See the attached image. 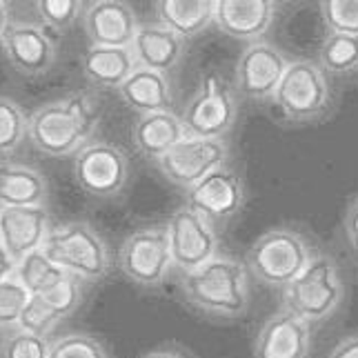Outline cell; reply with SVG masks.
I'll return each instance as SVG.
<instances>
[{
	"mask_svg": "<svg viewBox=\"0 0 358 358\" xmlns=\"http://www.w3.org/2000/svg\"><path fill=\"white\" fill-rule=\"evenodd\" d=\"M101 125V103L87 92H71L45 103L29 116L27 138L45 156H76Z\"/></svg>",
	"mask_w": 358,
	"mask_h": 358,
	"instance_id": "6da1fadb",
	"label": "cell"
},
{
	"mask_svg": "<svg viewBox=\"0 0 358 358\" xmlns=\"http://www.w3.org/2000/svg\"><path fill=\"white\" fill-rule=\"evenodd\" d=\"M178 287L185 303L209 318L236 320L252 305L250 274L245 263L218 254L203 267L180 274Z\"/></svg>",
	"mask_w": 358,
	"mask_h": 358,
	"instance_id": "7a4b0ae2",
	"label": "cell"
},
{
	"mask_svg": "<svg viewBox=\"0 0 358 358\" xmlns=\"http://www.w3.org/2000/svg\"><path fill=\"white\" fill-rule=\"evenodd\" d=\"M348 296L341 263L327 252H314L312 261L287 287L280 289V310L305 320L307 325H323L336 316Z\"/></svg>",
	"mask_w": 358,
	"mask_h": 358,
	"instance_id": "3957f363",
	"label": "cell"
},
{
	"mask_svg": "<svg viewBox=\"0 0 358 358\" xmlns=\"http://www.w3.org/2000/svg\"><path fill=\"white\" fill-rule=\"evenodd\" d=\"M314 247L292 227H274L261 234L245 254V269L261 285L282 289L312 261Z\"/></svg>",
	"mask_w": 358,
	"mask_h": 358,
	"instance_id": "277c9868",
	"label": "cell"
},
{
	"mask_svg": "<svg viewBox=\"0 0 358 358\" xmlns=\"http://www.w3.org/2000/svg\"><path fill=\"white\" fill-rule=\"evenodd\" d=\"M43 252L69 276L96 282L109 274L112 254L105 238L87 220H71L49 229Z\"/></svg>",
	"mask_w": 358,
	"mask_h": 358,
	"instance_id": "5b68a950",
	"label": "cell"
},
{
	"mask_svg": "<svg viewBox=\"0 0 358 358\" xmlns=\"http://www.w3.org/2000/svg\"><path fill=\"white\" fill-rule=\"evenodd\" d=\"M271 103L287 125H312L329 114L334 94L327 73L318 63L310 58H296L289 60Z\"/></svg>",
	"mask_w": 358,
	"mask_h": 358,
	"instance_id": "8992f818",
	"label": "cell"
},
{
	"mask_svg": "<svg viewBox=\"0 0 358 358\" xmlns=\"http://www.w3.org/2000/svg\"><path fill=\"white\" fill-rule=\"evenodd\" d=\"M238 118V94L218 71H207L185 105L180 120L187 136L225 141Z\"/></svg>",
	"mask_w": 358,
	"mask_h": 358,
	"instance_id": "52a82bcc",
	"label": "cell"
},
{
	"mask_svg": "<svg viewBox=\"0 0 358 358\" xmlns=\"http://www.w3.org/2000/svg\"><path fill=\"white\" fill-rule=\"evenodd\" d=\"M118 267L122 276L138 287L156 289L165 285L174 271L165 225L131 231L118 250Z\"/></svg>",
	"mask_w": 358,
	"mask_h": 358,
	"instance_id": "ba28073f",
	"label": "cell"
},
{
	"mask_svg": "<svg viewBox=\"0 0 358 358\" xmlns=\"http://www.w3.org/2000/svg\"><path fill=\"white\" fill-rule=\"evenodd\" d=\"M73 178L92 199H116L127 187L129 158L114 143L92 141L73 156Z\"/></svg>",
	"mask_w": 358,
	"mask_h": 358,
	"instance_id": "9c48e42d",
	"label": "cell"
},
{
	"mask_svg": "<svg viewBox=\"0 0 358 358\" xmlns=\"http://www.w3.org/2000/svg\"><path fill=\"white\" fill-rule=\"evenodd\" d=\"M247 203L245 180L231 165H223L185 192V207L201 214L216 231L229 225Z\"/></svg>",
	"mask_w": 358,
	"mask_h": 358,
	"instance_id": "30bf717a",
	"label": "cell"
},
{
	"mask_svg": "<svg viewBox=\"0 0 358 358\" xmlns=\"http://www.w3.org/2000/svg\"><path fill=\"white\" fill-rule=\"evenodd\" d=\"M154 165L165 176V180L187 192L218 167L229 165V143L185 136Z\"/></svg>",
	"mask_w": 358,
	"mask_h": 358,
	"instance_id": "8fae6325",
	"label": "cell"
},
{
	"mask_svg": "<svg viewBox=\"0 0 358 358\" xmlns=\"http://www.w3.org/2000/svg\"><path fill=\"white\" fill-rule=\"evenodd\" d=\"M165 231L171 263H174V269L180 271V274L203 267L220 254L218 231L189 207L176 209L169 216Z\"/></svg>",
	"mask_w": 358,
	"mask_h": 358,
	"instance_id": "7c38bea8",
	"label": "cell"
},
{
	"mask_svg": "<svg viewBox=\"0 0 358 358\" xmlns=\"http://www.w3.org/2000/svg\"><path fill=\"white\" fill-rule=\"evenodd\" d=\"M289 67V58L267 41L247 45L236 63V94L252 103H271Z\"/></svg>",
	"mask_w": 358,
	"mask_h": 358,
	"instance_id": "4fadbf2b",
	"label": "cell"
},
{
	"mask_svg": "<svg viewBox=\"0 0 358 358\" xmlns=\"http://www.w3.org/2000/svg\"><path fill=\"white\" fill-rule=\"evenodd\" d=\"M0 49L11 69L24 78H41L56 65L58 47L49 31L38 22L14 20L0 41Z\"/></svg>",
	"mask_w": 358,
	"mask_h": 358,
	"instance_id": "5bb4252c",
	"label": "cell"
},
{
	"mask_svg": "<svg viewBox=\"0 0 358 358\" xmlns=\"http://www.w3.org/2000/svg\"><path fill=\"white\" fill-rule=\"evenodd\" d=\"M83 29L92 47H131L141 22L129 3L122 0H94L85 5Z\"/></svg>",
	"mask_w": 358,
	"mask_h": 358,
	"instance_id": "9a60e30c",
	"label": "cell"
},
{
	"mask_svg": "<svg viewBox=\"0 0 358 358\" xmlns=\"http://www.w3.org/2000/svg\"><path fill=\"white\" fill-rule=\"evenodd\" d=\"M312 327L294 314L278 310L258 329L254 358H310Z\"/></svg>",
	"mask_w": 358,
	"mask_h": 358,
	"instance_id": "2e32d148",
	"label": "cell"
},
{
	"mask_svg": "<svg viewBox=\"0 0 358 358\" xmlns=\"http://www.w3.org/2000/svg\"><path fill=\"white\" fill-rule=\"evenodd\" d=\"M276 18V3L271 0H218L214 24L220 34L241 43H261Z\"/></svg>",
	"mask_w": 358,
	"mask_h": 358,
	"instance_id": "e0dca14e",
	"label": "cell"
},
{
	"mask_svg": "<svg viewBox=\"0 0 358 358\" xmlns=\"http://www.w3.org/2000/svg\"><path fill=\"white\" fill-rule=\"evenodd\" d=\"M49 223L47 207H5L0 209V245L18 263L27 254L43 250Z\"/></svg>",
	"mask_w": 358,
	"mask_h": 358,
	"instance_id": "ac0fdd59",
	"label": "cell"
},
{
	"mask_svg": "<svg viewBox=\"0 0 358 358\" xmlns=\"http://www.w3.org/2000/svg\"><path fill=\"white\" fill-rule=\"evenodd\" d=\"M129 52L138 69H150L169 76L182 63L185 52H187V41L165 29L163 24L150 22L141 24Z\"/></svg>",
	"mask_w": 358,
	"mask_h": 358,
	"instance_id": "d6986e66",
	"label": "cell"
},
{
	"mask_svg": "<svg viewBox=\"0 0 358 358\" xmlns=\"http://www.w3.org/2000/svg\"><path fill=\"white\" fill-rule=\"evenodd\" d=\"M120 101L138 116L174 112V90L165 73L138 69L118 87Z\"/></svg>",
	"mask_w": 358,
	"mask_h": 358,
	"instance_id": "ffe728a7",
	"label": "cell"
},
{
	"mask_svg": "<svg viewBox=\"0 0 358 358\" xmlns=\"http://www.w3.org/2000/svg\"><path fill=\"white\" fill-rule=\"evenodd\" d=\"M187 131L176 112H158L138 116L131 125V145L147 160L163 158L171 147L178 145Z\"/></svg>",
	"mask_w": 358,
	"mask_h": 358,
	"instance_id": "44dd1931",
	"label": "cell"
},
{
	"mask_svg": "<svg viewBox=\"0 0 358 358\" xmlns=\"http://www.w3.org/2000/svg\"><path fill=\"white\" fill-rule=\"evenodd\" d=\"M49 182L38 169L14 160H0V209L45 207Z\"/></svg>",
	"mask_w": 358,
	"mask_h": 358,
	"instance_id": "7402d4cb",
	"label": "cell"
},
{
	"mask_svg": "<svg viewBox=\"0 0 358 358\" xmlns=\"http://www.w3.org/2000/svg\"><path fill=\"white\" fill-rule=\"evenodd\" d=\"M83 76L96 90H116L134 69V56L127 47H90L80 60Z\"/></svg>",
	"mask_w": 358,
	"mask_h": 358,
	"instance_id": "603a6c76",
	"label": "cell"
},
{
	"mask_svg": "<svg viewBox=\"0 0 358 358\" xmlns=\"http://www.w3.org/2000/svg\"><path fill=\"white\" fill-rule=\"evenodd\" d=\"M212 0H158L154 3L156 20L165 29L189 41L214 24Z\"/></svg>",
	"mask_w": 358,
	"mask_h": 358,
	"instance_id": "cb8c5ba5",
	"label": "cell"
},
{
	"mask_svg": "<svg viewBox=\"0 0 358 358\" xmlns=\"http://www.w3.org/2000/svg\"><path fill=\"white\" fill-rule=\"evenodd\" d=\"M65 276H67L65 271L60 269L43 250H36L24 258H20L16 263V271H14V278L29 292V296H41V294L49 292Z\"/></svg>",
	"mask_w": 358,
	"mask_h": 358,
	"instance_id": "d4e9b609",
	"label": "cell"
},
{
	"mask_svg": "<svg viewBox=\"0 0 358 358\" xmlns=\"http://www.w3.org/2000/svg\"><path fill=\"white\" fill-rule=\"evenodd\" d=\"M316 63L331 76H350L358 71V36L327 34L318 47Z\"/></svg>",
	"mask_w": 358,
	"mask_h": 358,
	"instance_id": "484cf974",
	"label": "cell"
},
{
	"mask_svg": "<svg viewBox=\"0 0 358 358\" xmlns=\"http://www.w3.org/2000/svg\"><path fill=\"white\" fill-rule=\"evenodd\" d=\"M29 116L9 96H0V158L14 154L27 138Z\"/></svg>",
	"mask_w": 358,
	"mask_h": 358,
	"instance_id": "4316f807",
	"label": "cell"
},
{
	"mask_svg": "<svg viewBox=\"0 0 358 358\" xmlns=\"http://www.w3.org/2000/svg\"><path fill=\"white\" fill-rule=\"evenodd\" d=\"M83 296H85V282L76 276L67 274L56 287L41 294V301L52 310V314L58 320H65L80 307Z\"/></svg>",
	"mask_w": 358,
	"mask_h": 358,
	"instance_id": "83f0119b",
	"label": "cell"
},
{
	"mask_svg": "<svg viewBox=\"0 0 358 358\" xmlns=\"http://www.w3.org/2000/svg\"><path fill=\"white\" fill-rule=\"evenodd\" d=\"M34 5L45 29L67 31L76 24L78 18H83V11L87 3H80V0H38Z\"/></svg>",
	"mask_w": 358,
	"mask_h": 358,
	"instance_id": "f1b7e54d",
	"label": "cell"
},
{
	"mask_svg": "<svg viewBox=\"0 0 358 358\" xmlns=\"http://www.w3.org/2000/svg\"><path fill=\"white\" fill-rule=\"evenodd\" d=\"M318 9L327 34L358 36V0H323Z\"/></svg>",
	"mask_w": 358,
	"mask_h": 358,
	"instance_id": "f546056e",
	"label": "cell"
},
{
	"mask_svg": "<svg viewBox=\"0 0 358 358\" xmlns=\"http://www.w3.org/2000/svg\"><path fill=\"white\" fill-rule=\"evenodd\" d=\"M49 358H109V354L98 338L76 331L49 343Z\"/></svg>",
	"mask_w": 358,
	"mask_h": 358,
	"instance_id": "4dcf8cb0",
	"label": "cell"
},
{
	"mask_svg": "<svg viewBox=\"0 0 358 358\" xmlns=\"http://www.w3.org/2000/svg\"><path fill=\"white\" fill-rule=\"evenodd\" d=\"M49 343L52 341L16 327L0 345V358H49Z\"/></svg>",
	"mask_w": 358,
	"mask_h": 358,
	"instance_id": "1f68e13d",
	"label": "cell"
},
{
	"mask_svg": "<svg viewBox=\"0 0 358 358\" xmlns=\"http://www.w3.org/2000/svg\"><path fill=\"white\" fill-rule=\"evenodd\" d=\"M29 301V292L11 276L9 280L0 282V329L18 327L20 314Z\"/></svg>",
	"mask_w": 358,
	"mask_h": 358,
	"instance_id": "d6a6232c",
	"label": "cell"
},
{
	"mask_svg": "<svg viewBox=\"0 0 358 358\" xmlns=\"http://www.w3.org/2000/svg\"><path fill=\"white\" fill-rule=\"evenodd\" d=\"M60 320L52 314V310L41 301V296H29L27 305H24V310L20 314V320H18V329L22 331H29V334H36V336H43L47 338L52 331L58 327Z\"/></svg>",
	"mask_w": 358,
	"mask_h": 358,
	"instance_id": "836d02e7",
	"label": "cell"
},
{
	"mask_svg": "<svg viewBox=\"0 0 358 358\" xmlns=\"http://www.w3.org/2000/svg\"><path fill=\"white\" fill-rule=\"evenodd\" d=\"M343 231H345V241L352 247V252L358 256V194H354L348 201V207H345Z\"/></svg>",
	"mask_w": 358,
	"mask_h": 358,
	"instance_id": "e575fe53",
	"label": "cell"
},
{
	"mask_svg": "<svg viewBox=\"0 0 358 358\" xmlns=\"http://www.w3.org/2000/svg\"><path fill=\"white\" fill-rule=\"evenodd\" d=\"M327 358H358V331L338 338L334 348L327 352Z\"/></svg>",
	"mask_w": 358,
	"mask_h": 358,
	"instance_id": "d590c367",
	"label": "cell"
},
{
	"mask_svg": "<svg viewBox=\"0 0 358 358\" xmlns=\"http://www.w3.org/2000/svg\"><path fill=\"white\" fill-rule=\"evenodd\" d=\"M14 271H16V261L5 252V247L0 245V282L9 280L14 276Z\"/></svg>",
	"mask_w": 358,
	"mask_h": 358,
	"instance_id": "8d00e7d4",
	"label": "cell"
},
{
	"mask_svg": "<svg viewBox=\"0 0 358 358\" xmlns=\"http://www.w3.org/2000/svg\"><path fill=\"white\" fill-rule=\"evenodd\" d=\"M143 358H187L182 352L171 350V348H163V350H154L150 354H145Z\"/></svg>",
	"mask_w": 358,
	"mask_h": 358,
	"instance_id": "74e56055",
	"label": "cell"
},
{
	"mask_svg": "<svg viewBox=\"0 0 358 358\" xmlns=\"http://www.w3.org/2000/svg\"><path fill=\"white\" fill-rule=\"evenodd\" d=\"M7 27H9V7H7V3L0 0V41H3Z\"/></svg>",
	"mask_w": 358,
	"mask_h": 358,
	"instance_id": "f35d334b",
	"label": "cell"
}]
</instances>
